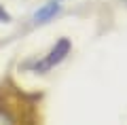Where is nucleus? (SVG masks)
Instances as JSON below:
<instances>
[{"label": "nucleus", "mask_w": 127, "mask_h": 125, "mask_svg": "<svg viewBox=\"0 0 127 125\" xmlns=\"http://www.w3.org/2000/svg\"><path fill=\"white\" fill-rule=\"evenodd\" d=\"M68 53H70V40H68V38H62L57 45L47 53V57H42L40 62L34 64V70H36V72H47V70H51V68L57 66V64L62 62Z\"/></svg>", "instance_id": "nucleus-1"}, {"label": "nucleus", "mask_w": 127, "mask_h": 125, "mask_svg": "<svg viewBox=\"0 0 127 125\" xmlns=\"http://www.w3.org/2000/svg\"><path fill=\"white\" fill-rule=\"evenodd\" d=\"M57 11H59V4H57V2H49V4H45L40 11H36V15H34V23H45V21H49Z\"/></svg>", "instance_id": "nucleus-2"}]
</instances>
